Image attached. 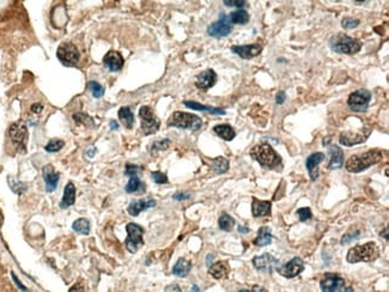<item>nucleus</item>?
I'll list each match as a JSON object with an SVG mask.
<instances>
[{"mask_svg":"<svg viewBox=\"0 0 389 292\" xmlns=\"http://www.w3.org/2000/svg\"><path fill=\"white\" fill-rule=\"evenodd\" d=\"M119 119H120L121 122L124 124V126L126 128H130L133 127L134 125V115H133L132 110H130L129 107H123L119 110Z\"/></svg>","mask_w":389,"mask_h":292,"instance_id":"c756f323","label":"nucleus"},{"mask_svg":"<svg viewBox=\"0 0 389 292\" xmlns=\"http://www.w3.org/2000/svg\"><path fill=\"white\" fill-rule=\"evenodd\" d=\"M191 262L187 261L186 259L181 258L177 260L176 264H175L173 268V274L176 277H180V278H185V277L188 276V273L191 272Z\"/></svg>","mask_w":389,"mask_h":292,"instance_id":"c85d7f7f","label":"nucleus"},{"mask_svg":"<svg viewBox=\"0 0 389 292\" xmlns=\"http://www.w3.org/2000/svg\"><path fill=\"white\" fill-rule=\"evenodd\" d=\"M224 4L227 5V6H237V7H243L246 6V4H247V1H245V0H225Z\"/></svg>","mask_w":389,"mask_h":292,"instance_id":"a18cd8bd","label":"nucleus"},{"mask_svg":"<svg viewBox=\"0 0 389 292\" xmlns=\"http://www.w3.org/2000/svg\"><path fill=\"white\" fill-rule=\"evenodd\" d=\"M275 100H277L278 104H283L285 102V100H286V94H285V91H279Z\"/></svg>","mask_w":389,"mask_h":292,"instance_id":"09e8293b","label":"nucleus"},{"mask_svg":"<svg viewBox=\"0 0 389 292\" xmlns=\"http://www.w3.org/2000/svg\"><path fill=\"white\" fill-rule=\"evenodd\" d=\"M218 225H219V229H221V230L230 231V230H233L234 225H235V220H234V218H231L229 214L223 213L222 216L219 217Z\"/></svg>","mask_w":389,"mask_h":292,"instance_id":"f704fd0d","label":"nucleus"},{"mask_svg":"<svg viewBox=\"0 0 389 292\" xmlns=\"http://www.w3.org/2000/svg\"><path fill=\"white\" fill-rule=\"evenodd\" d=\"M239 292H251V291H248V290H241V291H239Z\"/></svg>","mask_w":389,"mask_h":292,"instance_id":"052dcab7","label":"nucleus"},{"mask_svg":"<svg viewBox=\"0 0 389 292\" xmlns=\"http://www.w3.org/2000/svg\"><path fill=\"white\" fill-rule=\"evenodd\" d=\"M139 116L141 119V130L145 136L154 134L161 127V121L154 115L153 110L150 107H141L140 110H139Z\"/></svg>","mask_w":389,"mask_h":292,"instance_id":"423d86ee","label":"nucleus"},{"mask_svg":"<svg viewBox=\"0 0 389 292\" xmlns=\"http://www.w3.org/2000/svg\"><path fill=\"white\" fill-rule=\"evenodd\" d=\"M12 278L14 279V282H16V284L18 285V288H19V289H22V290H24V291H28V290H26V288H25V286H23L22 284H20V282H19V280H18V278H17V277L14 276V274H12Z\"/></svg>","mask_w":389,"mask_h":292,"instance_id":"864d4df0","label":"nucleus"},{"mask_svg":"<svg viewBox=\"0 0 389 292\" xmlns=\"http://www.w3.org/2000/svg\"><path fill=\"white\" fill-rule=\"evenodd\" d=\"M303 270H304V262L299 258H293L292 260H290L287 264H285L280 267H277L278 273L287 279L295 278L299 273L303 272Z\"/></svg>","mask_w":389,"mask_h":292,"instance_id":"9b49d317","label":"nucleus"},{"mask_svg":"<svg viewBox=\"0 0 389 292\" xmlns=\"http://www.w3.org/2000/svg\"><path fill=\"white\" fill-rule=\"evenodd\" d=\"M329 154H331V160L328 163L329 170H335L340 169L344 164V151L337 145H331L328 148Z\"/></svg>","mask_w":389,"mask_h":292,"instance_id":"6ab92c4d","label":"nucleus"},{"mask_svg":"<svg viewBox=\"0 0 389 292\" xmlns=\"http://www.w3.org/2000/svg\"><path fill=\"white\" fill-rule=\"evenodd\" d=\"M369 134H359V133H352L350 131L347 132H343L340 134V144L345 145V146H353L361 144V143H364L367 140Z\"/></svg>","mask_w":389,"mask_h":292,"instance_id":"4be33fe9","label":"nucleus"},{"mask_svg":"<svg viewBox=\"0 0 389 292\" xmlns=\"http://www.w3.org/2000/svg\"><path fill=\"white\" fill-rule=\"evenodd\" d=\"M383 154L380 150H370L362 154H355L347 159L345 168L350 172H361L370 166L377 164L382 159Z\"/></svg>","mask_w":389,"mask_h":292,"instance_id":"f257e3e1","label":"nucleus"},{"mask_svg":"<svg viewBox=\"0 0 389 292\" xmlns=\"http://www.w3.org/2000/svg\"><path fill=\"white\" fill-rule=\"evenodd\" d=\"M126 230L129 236H127L126 241H125V246L126 249L130 253L134 254L136 250L139 249V247H141L144 244L142 241V235H144V229L140 225L134 224V223H129L126 226Z\"/></svg>","mask_w":389,"mask_h":292,"instance_id":"6e6552de","label":"nucleus"},{"mask_svg":"<svg viewBox=\"0 0 389 292\" xmlns=\"http://www.w3.org/2000/svg\"><path fill=\"white\" fill-rule=\"evenodd\" d=\"M371 100V94L370 91L365 90V89H361L352 92L347 98V106L349 108L355 113H364L367 112L369 108V103Z\"/></svg>","mask_w":389,"mask_h":292,"instance_id":"0eeeda50","label":"nucleus"},{"mask_svg":"<svg viewBox=\"0 0 389 292\" xmlns=\"http://www.w3.org/2000/svg\"><path fill=\"white\" fill-rule=\"evenodd\" d=\"M43 178L46 182L47 192H53L56 188L60 175L54 171L52 165H47L43 168Z\"/></svg>","mask_w":389,"mask_h":292,"instance_id":"412c9836","label":"nucleus"},{"mask_svg":"<svg viewBox=\"0 0 389 292\" xmlns=\"http://www.w3.org/2000/svg\"><path fill=\"white\" fill-rule=\"evenodd\" d=\"M89 89H90L91 94H93L94 97L96 98H100L102 97L103 95H105V88H103L102 85L99 84L97 82H89Z\"/></svg>","mask_w":389,"mask_h":292,"instance_id":"c9c22d12","label":"nucleus"},{"mask_svg":"<svg viewBox=\"0 0 389 292\" xmlns=\"http://www.w3.org/2000/svg\"><path fill=\"white\" fill-rule=\"evenodd\" d=\"M239 231L240 232H243V234H246V232H249V229L248 228H245V226L240 225L239 226Z\"/></svg>","mask_w":389,"mask_h":292,"instance_id":"5fc2aeb1","label":"nucleus"},{"mask_svg":"<svg viewBox=\"0 0 389 292\" xmlns=\"http://www.w3.org/2000/svg\"><path fill=\"white\" fill-rule=\"evenodd\" d=\"M145 190V184L141 182L140 178L138 177V175L134 176H130L129 183L126 186V192L127 193H136V192H144Z\"/></svg>","mask_w":389,"mask_h":292,"instance_id":"2f4dec72","label":"nucleus"},{"mask_svg":"<svg viewBox=\"0 0 389 292\" xmlns=\"http://www.w3.org/2000/svg\"><path fill=\"white\" fill-rule=\"evenodd\" d=\"M169 146H170V140L169 139H163V140H161V142H156V143H153L152 147H151V152L156 153L157 151L167 150Z\"/></svg>","mask_w":389,"mask_h":292,"instance_id":"4c0bfd02","label":"nucleus"},{"mask_svg":"<svg viewBox=\"0 0 389 292\" xmlns=\"http://www.w3.org/2000/svg\"><path fill=\"white\" fill-rule=\"evenodd\" d=\"M151 176H152V180L156 183H158V184L168 183L167 175L163 174V172H161V171H153L152 174H151Z\"/></svg>","mask_w":389,"mask_h":292,"instance_id":"79ce46f5","label":"nucleus"},{"mask_svg":"<svg viewBox=\"0 0 389 292\" xmlns=\"http://www.w3.org/2000/svg\"><path fill=\"white\" fill-rule=\"evenodd\" d=\"M323 158H325V154L322 152H315L310 154L307 158L305 166H307V170L309 171V175H310L313 181H315L319 177V164L322 162Z\"/></svg>","mask_w":389,"mask_h":292,"instance_id":"f3484780","label":"nucleus"},{"mask_svg":"<svg viewBox=\"0 0 389 292\" xmlns=\"http://www.w3.org/2000/svg\"><path fill=\"white\" fill-rule=\"evenodd\" d=\"M216 82H217V74L215 71L206 70L197 77L195 85H197L198 89H201V90H207V89L212 88V86L216 84Z\"/></svg>","mask_w":389,"mask_h":292,"instance_id":"a211bd4d","label":"nucleus"},{"mask_svg":"<svg viewBox=\"0 0 389 292\" xmlns=\"http://www.w3.org/2000/svg\"><path fill=\"white\" fill-rule=\"evenodd\" d=\"M140 171V168L136 165H133V164H127L126 165V171H125V174L127 175V176H134V175H138V172Z\"/></svg>","mask_w":389,"mask_h":292,"instance_id":"c03bdc74","label":"nucleus"},{"mask_svg":"<svg viewBox=\"0 0 389 292\" xmlns=\"http://www.w3.org/2000/svg\"><path fill=\"white\" fill-rule=\"evenodd\" d=\"M103 65L112 72H118L124 67V58L117 50H111L103 58Z\"/></svg>","mask_w":389,"mask_h":292,"instance_id":"dca6fc26","label":"nucleus"},{"mask_svg":"<svg viewBox=\"0 0 389 292\" xmlns=\"http://www.w3.org/2000/svg\"><path fill=\"white\" fill-rule=\"evenodd\" d=\"M329 46L332 50L339 54H356L362 49V42L357 38H352L345 34H338L331 38Z\"/></svg>","mask_w":389,"mask_h":292,"instance_id":"20e7f679","label":"nucleus"},{"mask_svg":"<svg viewBox=\"0 0 389 292\" xmlns=\"http://www.w3.org/2000/svg\"><path fill=\"white\" fill-rule=\"evenodd\" d=\"M169 127H177L182 130H192L198 131L203 126V121L199 116L189 113L175 112L168 120Z\"/></svg>","mask_w":389,"mask_h":292,"instance_id":"39448f33","label":"nucleus"},{"mask_svg":"<svg viewBox=\"0 0 389 292\" xmlns=\"http://www.w3.org/2000/svg\"><path fill=\"white\" fill-rule=\"evenodd\" d=\"M62 146H64V142H62V140L54 139V140H50L44 148H46V151H48V152H58Z\"/></svg>","mask_w":389,"mask_h":292,"instance_id":"e433bc0d","label":"nucleus"},{"mask_svg":"<svg viewBox=\"0 0 389 292\" xmlns=\"http://www.w3.org/2000/svg\"><path fill=\"white\" fill-rule=\"evenodd\" d=\"M153 206H156V200H153V199H148V200H135L130 202L127 211H129L130 216L136 217L139 213L142 212V211Z\"/></svg>","mask_w":389,"mask_h":292,"instance_id":"5701e85b","label":"nucleus"},{"mask_svg":"<svg viewBox=\"0 0 389 292\" xmlns=\"http://www.w3.org/2000/svg\"><path fill=\"white\" fill-rule=\"evenodd\" d=\"M209 273L215 279H224L227 278L229 273H230V266H229L227 261L215 262V264L210 267Z\"/></svg>","mask_w":389,"mask_h":292,"instance_id":"b1692460","label":"nucleus"},{"mask_svg":"<svg viewBox=\"0 0 389 292\" xmlns=\"http://www.w3.org/2000/svg\"><path fill=\"white\" fill-rule=\"evenodd\" d=\"M42 109H43L42 104H40V103H36V104H34V106L31 107V110H32V113H36V114H38V113H41V112H42Z\"/></svg>","mask_w":389,"mask_h":292,"instance_id":"3c124183","label":"nucleus"},{"mask_svg":"<svg viewBox=\"0 0 389 292\" xmlns=\"http://www.w3.org/2000/svg\"><path fill=\"white\" fill-rule=\"evenodd\" d=\"M174 199L175 200H187L189 199V194L188 193H176L174 195Z\"/></svg>","mask_w":389,"mask_h":292,"instance_id":"8fccbe9b","label":"nucleus"},{"mask_svg":"<svg viewBox=\"0 0 389 292\" xmlns=\"http://www.w3.org/2000/svg\"><path fill=\"white\" fill-rule=\"evenodd\" d=\"M211 164H212L213 171L217 174H224L229 169V160L224 157H217V158L211 160Z\"/></svg>","mask_w":389,"mask_h":292,"instance_id":"473e14b6","label":"nucleus"},{"mask_svg":"<svg viewBox=\"0 0 389 292\" xmlns=\"http://www.w3.org/2000/svg\"><path fill=\"white\" fill-rule=\"evenodd\" d=\"M272 238L273 236L271 229H269L268 226H262V228H260L259 231H258V236L253 241V243L257 247H265L271 244Z\"/></svg>","mask_w":389,"mask_h":292,"instance_id":"393cba45","label":"nucleus"},{"mask_svg":"<svg viewBox=\"0 0 389 292\" xmlns=\"http://www.w3.org/2000/svg\"><path fill=\"white\" fill-rule=\"evenodd\" d=\"M249 154L252 156V158L259 162V164L265 166V168L274 169L281 164L280 156L275 152L271 145L265 144V143L254 146Z\"/></svg>","mask_w":389,"mask_h":292,"instance_id":"f03ea898","label":"nucleus"},{"mask_svg":"<svg viewBox=\"0 0 389 292\" xmlns=\"http://www.w3.org/2000/svg\"><path fill=\"white\" fill-rule=\"evenodd\" d=\"M352 291H353V289L351 288V286H347V288L343 289V290H341L340 292H352Z\"/></svg>","mask_w":389,"mask_h":292,"instance_id":"4d7b16f0","label":"nucleus"},{"mask_svg":"<svg viewBox=\"0 0 389 292\" xmlns=\"http://www.w3.org/2000/svg\"><path fill=\"white\" fill-rule=\"evenodd\" d=\"M235 54H237L242 59H252L255 58L262 52V44L257 42L253 44H245V46H233L231 47Z\"/></svg>","mask_w":389,"mask_h":292,"instance_id":"ddd939ff","label":"nucleus"},{"mask_svg":"<svg viewBox=\"0 0 389 292\" xmlns=\"http://www.w3.org/2000/svg\"><path fill=\"white\" fill-rule=\"evenodd\" d=\"M56 55H58L59 60L64 62L65 65H68V66L76 65L79 61V58H81V53H79L78 48L70 42L60 44L58 52H56Z\"/></svg>","mask_w":389,"mask_h":292,"instance_id":"1a4fd4ad","label":"nucleus"},{"mask_svg":"<svg viewBox=\"0 0 389 292\" xmlns=\"http://www.w3.org/2000/svg\"><path fill=\"white\" fill-rule=\"evenodd\" d=\"M213 256L212 255H209V258H207V265H210V260H212Z\"/></svg>","mask_w":389,"mask_h":292,"instance_id":"bf43d9fd","label":"nucleus"},{"mask_svg":"<svg viewBox=\"0 0 389 292\" xmlns=\"http://www.w3.org/2000/svg\"><path fill=\"white\" fill-rule=\"evenodd\" d=\"M278 264L279 260H277L273 255L268 254V253H266V254L261 256H255L253 259L254 267L257 268L258 271H261V272L265 273H271L274 268L277 270Z\"/></svg>","mask_w":389,"mask_h":292,"instance_id":"f8f14e48","label":"nucleus"},{"mask_svg":"<svg viewBox=\"0 0 389 292\" xmlns=\"http://www.w3.org/2000/svg\"><path fill=\"white\" fill-rule=\"evenodd\" d=\"M164 292H182V290H181V288L177 284H171L165 288Z\"/></svg>","mask_w":389,"mask_h":292,"instance_id":"de8ad7c7","label":"nucleus"},{"mask_svg":"<svg viewBox=\"0 0 389 292\" xmlns=\"http://www.w3.org/2000/svg\"><path fill=\"white\" fill-rule=\"evenodd\" d=\"M229 22L233 24H246L249 22V14L246 10L234 11L228 16Z\"/></svg>","mask_w":389,"mask_h":292,"instance_id":"7c9ffc66","label":"nucleus"},{"mask_svg":"<svg viewBox=\"0 0 389 292\" xmlns=\"http://www.w3.org/2000/svg\"><path fill=\"white\" fill-rule=\"evenodd\" d=\"M8 133H10L11 139H12L17 145H19L20 147H24L26 138H28V128H26L24 122H14L12 126L10 127Z\"/></svg>","mask_w":389,"mask_h":292,"instance_id":"4468645a","label":"nucleus"},{"mask_svg":"<svg viewBox=\"0 0 389 292\" xmlns=\"http://www.w3.org/2000/svg\"><path fill=\"white\" fill-rule=\"evenodd\" d=\"M111 127H112V130H118V128H119L118 122L117 121H112L111 122Z\"/></svg>","mask_w":389,"mask_h":292,"instance_id":"6e6d98bb","label":"nucleus"},{"mask_svg":"<svg viewBox=\"0 0 389 292\" xmlns=\"http://www.w3.org/2000/svg\"><path fill=\"white\" fill-rule=\"evenodd\" d=\"M231 31H233V25H231V23L229 22L227 14L224 13L221 14L219 20L212 23V24L207 28V34H209L211 37H216V38L228 36Z\"/></svg>","mask_w":389,"mask_h":292,"instance_id":"9d476101","label":"nucleus"},{"mask_svg":"<svg viewBox=\"0 0 389 292\" xmlns=\"http://www.w3.org/2000/svg\"><path fill=\"white\" fill-rule=\"evenodd\" d=\"M344 285V279L335 273H327L320 282L322 292H335Z\"/></svg>","mask_w":389,"mask_h":292,"instance_id":"2eb2a0df","label":"nucleus"},{"mask_svg":"<svg viewBox=\"0 0 389 292\" xmlns=\"http://www.w3.org/2000/svg\"><path fill=\"white\" fill-rule=\"evenodd\" d=\"M72 229L76 232H79V234L89 235V232H90V223H89L88 219L79 218L73 223Z\"/></svg>","mask_w":389,"mask_h":292,"instance_id":"72a5a7b5","label":"nucleus"},{"mask_svg":"<svg viewBox=\"0 0 389 292\" xmlns=\"http://www.w3.org/2000/svg\"><path fill=\"white\" fill-rule=\"evenodd\" d=\"M358 24H359V19L352 18V17H346V18H344L343 22H341V25H343V28L345 29H353L356 28V26H358Z\"/></svg>","mask_w":389,"mask_h":292,"instance_id":"ea45409f","label":"nucleus"},{"mask_svg":"<svg viewBox=\"0 0 389 292\" xmlns=\"http://www.w3.org/2000/svg\"><path fill=\"white\" fill-rule=\"evenodd\" d=\"M183 104H185L187 108L193 110H200V112H207V113H211V114H218V115L225 114V110L219 108H213V107H209V106H204V104L193 102V101H185Z\"/></svg>","mask_w":389,"mask_h":292,"instance_id":"cd10ccee","label":"nucleus"},{"mask_svg":"<svg viewBox=\"0 0 389 292\" xmlns=\"http://www.w3.org/2000/svg\"><path fill=\"white\" fill-rule=\"evenodd\" d=\"M272 204L271 201L259 200V199L253 198V204H252V212L254 217H268L271 216Z\"/></svg>","mask_w":389,"mask_h":292,"instance_id":"aec40b11","label":"nucleus"},{"mask_svg":"<svg viewBox=\"0 0 389 292\" xmlns=\"http://www.w3.org/2000/svg\"><path fill=\"white\" fill-rule=\"evenodd\" d=\"M359 234H361V232L356 231L355 234H346V235H344L343 238H341L340 243L341 244H345V243L351 242V241H353V240H357V238H359Z\"/></svg>","mask_w":389,"mask_h":292,"instance_id":"37998d69","label":"nucleus"},{"mask_svg":"<svg viewBox=\"0 0 389 292\" xmlns=\"http://www.w3.org/2000/svg\"><path fill=\"white\" fill-rule=\"evenodd\" d=\"M213 132H215L218 137H221L222 139L227 140V142H231V140L236 137L235 130H234L230 125H227V124L217 125V126L213 127Z\"/></svg>","mask_w":389,"mask_h":292,"instance_id":"bb28decb","label":"nucleus"},{"mask_svg":"<svg viewBox=\"0 0 389 292\" xmlns=\"http://www.w3.org/2000/svg\"><path fill=\"white\" fill-rule=\"evenodd\" d=\"M380 256V249L375 242H368L362 246H355L347 252L346 260L349 264L375 261Z\"/></svg>","mask_w":389,"mask_h":292,"instance_id":"7ed1b4c3","label":"nucleus"},{"mask_svg":"<svg viewBox=\"0 0 389 292\" xmlns=\"http://www.w3.org/2000/svg\"><path fill=\"white\" fill-rule=\"evenodd\" d=\"M74 120H76L78 124H84V125H94L93 119L90 116H88L87 114H82V113H78V114H74Z\"/></svg>","mask_w":389,"mask_h":292,"instance_id":"a19ab883","label":"nucleus"},{"mask_svg":"<svg viewBox=\"0 0 389 292\" xmlns=\"http://www.w3.org/2000/svg\"><path fill=\"white\" fill-rule=\"evenodd\" d=\"M252 292H268V291H267L266 289H263L262 286L254 285V286H253V290H252Z\"/></svg>","mask_w":389,"mask_h":292,"instance_id":"603ef678","label":"nucleus"},{"mask_svg":"<svg viewBox=\"0 0 389 292\" xmlns=\"http://www.w3.org/2000/svg\"><path fill=\"white\" fill-rule=\"evenodd\" d=\"M297 216L299 217V220H301V222H307V220L311 219L313 213H311L310 208L309 207H303V208H299V210H297Z\"/></svg>","mask_w":389,"mask_h":292,"instance_id":"58836bf2","label":"nucleus"},{"mask_svg":"<svg viewBox=\"0 0 389 292\" xmlns=\"http://www.w3.org/2000/svg\"><path fill=\"white\" fill-rule=\"evenodd\" d=\"M192 292H199V288L197 285H193L192 288Z\"/></svg>","mask_w":389,"mask_h":292,"instance_id":"13d9d810","label":"nucleus"},{"mask_svg":"<svg viewBox=\"0 0 389 292\" xmlns=\"http://www.w3.org/2000/svg\"><path fill=\"white\" fill-rule=\"evenodd\" d=\"M76 200V187L72 182H68L65 187L64 190V196H62V200L60 202L61 208H67L72 206Z\"/></svg>","mask_w":389,"mask_h":292,"instance_id":"a878e982","label":"nucleus"},{"mask_svg":"<svg viewBox=\"0 0 389 292\" xmlns=\"http://www.w3.org/2000/svg\"><path fill=\"white\" fill-rule=\"evenodd\" d=\"M68 292H84V285H83L81 282L76 283V284L70 289V291Z\"/></svg>","mask_w":389,"mask_h":292,"instance_id":"49530a36","label":"nucleus"}]
</instances>
